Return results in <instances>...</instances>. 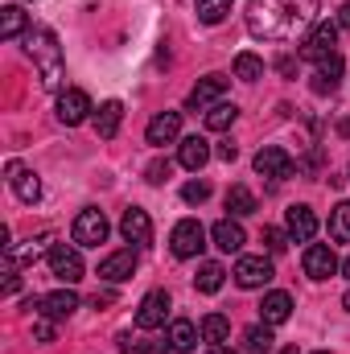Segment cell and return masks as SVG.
<instances>
[{
    "label": "cell",
    "mask_w": 350,
    "mask_h": 354,
    "mask_svg": "<svg viewBox=\"0 0 350 354\" xmlns=\"http://www.w3.org/2000/svg\"><path fill=\"white\" fill-rule=\"evenodd\" d=\"M317 25V0H252L248 33L260 41H293Z\"/></svg>",
    "instance_id": "6da1fadb"
},
{
    "label": "cell",
    "mask_w": 350,
    "mask_h": 354,
    "mask_svg": "<svg viewBox=\"0 0 350 354\" xmlns=\"http://www.w3.org/2000/svg\"><path fill=\"white\" fill-rule=\"evenodd\" d=\"M29 58L37 62V79L46 91H62V79H66V62H62V50H58V33L54 29H29V41H25Z\"/></svg>",
    "instance_id": "7a4b0ae2"
},
{
    "label": "cell",
    "mask_w": 350,
    "mask_h": 354,
    "mask_svg": "<svg viewBox=\"0 0 350 354\" xmlns=\"http://www.w3.org/2000/svg\"><path fill=\"white\" fill-rule=\"evenodd\" d=\"M334 46H338V21H322V25H313V29H309V37L301 41L297 58H301V62H322V58L338 54Z\"/></svg>",
    "instance_id": "3957f363"
},
{
    "label": "cell",
    "mask_w": 350,
    "mask_h": 354,
    "mask_svg": "<svg viewBox=\"0 0 350 354\" xmlns=\"http://www.w3.org/2000/svg\"><path fill=\"white\" fill-rule=\"evenodd\" d=\"M107 231H111L107 214H103V210H95V206H87V210H79V214H75L71 239H75L79 248H99V243L107 239Z\"/></svg>",
    "instance_id": "277c9868"
},
{
    "label": "cell",
    "mask_w": 350,
    "mask_h": 354,
    "mask_svg": "<svg viewBox=\"0 0 350 354\" xmlns=\"http://www.w3.org/2000/svg\"><path fill=\"white\" fill-rule=\"evenodd\" d=\"M169 248H174L177 260L202 256V252H206V227H202L198 218H181V223L174 227V235H169Z\"/></svg>",
    "instance_id": "5b68a950"
},
{
    "label": "cell",
    "mask_w": 350,
    "mask_h": 354,
    "mask_svg": "<svg viewBox=\"0 0 350 354\" xmlns=\"http://www.w3.org/2000/svg\"><path fill=\"white\" fill-rule=\"evenodd\" d=\"M169 309H174L169 292H165V288H153V292L140 301V309H136V326H140V330H161L165 317H169Z\"/></svg>",
    "instance_id": "8992f818"
},
{
    "label": "cell",
    "mask_w": 350,
    "mask_h": 354,
    "mask_svg": "<svg viewBox=\"0 0 350 354\" xmlns=\"http://www.w3.org/2000/svg\"><path fill=\"white\" fill-rule=\"evenodd\" d=\"M293 169H297V161H293L280 145H264L260 153H256V174H260V177L284 181V177H293Z\"/></svg>",
    "instance_id": "52a82bcc"
},
{
    "label": "cell",
    "mask_w": 350,
    "mask_h": 354,
    "mask_svg": "<svg viewBox=\"0 0 350 354\" xmlns=\"http://www.w3.org/2000/svg\"><path fill=\"white\" fill-rule=\"evenodd\" d=\"M91 111V95L83 87H66V91H58V120L66 124V128H75V124H83Z\"/></svg>",
    "instance_id": "ba28073f"
},
{
    "label": "cell",
    "mask_w": 350,
    "mask_h": 354,
    "mask_svg": "<svg viewBox=\"0 0 350 354\" xmlns=\"http://www.w3.org/2000/svg\"><path fill=\"white\" fill-rule=\"evenodd\" d=\"M301 268H305L309 280H330V276L338 272V256H334L330 243H309L305 256H301Z\"/></svg>",
    "instance_id": "9c48e42d"
},
{
    "label": "cell",
    "mask_w": 350,
    "mask_h": 354,
    "mask_svg": "<svg viewBox=\"0 0 350 354\" xmlns=\"http://www.w3.org/2000/svg\"><path fill=\"white\" fill-rule=\"evenodd\" d=\"M235 284L239 288H264L276 272H272V260L268 256H239V264H235Z\"/></svg>",
    "instance_id": "30bf717a"
},
{
    "label": "cell",
    "mask_w": 350,
    "mask_h": 354,
    "mask_svg": "<svg viewBox=\"0 0 350 354\" xmlns=\"http://www.w3.org/2000/svg\"><path fill=\"white\" fill-rule=\"evenodd\" d=\"M50 272L62 284H79L83 280V256H79V248H66V243L50 248Z\"/></svg>",
    "instance_id": "8fae6325"
},
{
    "label": "cell",
    "mask_w": 350,
    "mask_h": 354,
    "mask_svg": "<svg viewBox=\"0 0 350 354\" xmlns=\"http://www.w3.org/2000/svg\"><path fill=\"white\" fill-rule=\"evenodd\" d=\"M177 136H181V111H161V115H153L149 128H145V140H149L153 149L174 145Z\"/></svg>",
    "instance_id": "7c38bea8"
},
{
    "label": "cell",
    "mask_w": 350,
    "mask_h": 354,
    "mask_svg": "<svg viewBox=\"0 0 350 354\" xmlns=\"http://www.w3.org/2000/svg\"><path fill=\"white\" fill-rule=\"evenodd\" d=\"M75 309H79V292H75L71 284H66V288H58V292H46V297H37V313L54 317V322H66Z\"/></svg>",
    "instance_id": "4fadbf2b"
},
{
    "label": "cell",
    "mask_w": 350,
    "mask_h": 354,
    "mask_svg": "<svg viewBox=\"0 0 350 354\" xmlns=\"http://www.w3.org/2000/svg\"><path fill=\"white\" fill-rule=\"evenodd\" d=\"M136 252L132 248H120V252H111L103 264H99V276L107 280V284H124V280H132V272H136Z\"/></svg>",
    "instance_id": "5bb4252c"
},
{
    "label": "cell",
    "mask_w": 350,
    "mask_h": 354,
    "mask_svg": "<svg viewBox=\"0 0 350 354\" xmlns=\"http://www.w3.org/2000/svg\"><path fill=\"white\" fill-rule=\"evenodd\" d=\"M284 231H288L293 243H309V239L317 235V214H313L309 206H288V214H284Z\"/></svg>",
    "instance_id": "9a60e30c"
},
{
    "label": "cell",
    "mask_w": 350,
    "mask_h": 354,
    "mask_svg": "<svg viewBox=\"0 0 350 354\" xmlns=\"http://www.w3.org/2000/svg\"><path fill=\"white\" fill-rule=\"evenodd\" d=\"M120 235H124L128 243H153V218H149V210L128 206L124 218H120Z\"/></svg>",
    "instance_id": "2e32d148"
},
{
    "label": "cell",
    "mask_w": 350,
    "mask_h": 354,
    "mask_svg": "<svg viewBox=\"0 0 350 354\" xmlns=\"http://www.w3.org/2000/svg\"><path fill=\"white\" fill-rule=\"evenodd\" d=\"M227 91V79L223 75H206V79H198V87L190 91V99H185V107L190 111H206V107H214V99Z\"/></svg>",
    "instance_id": "e0dca14e"
},
{
    "label": "cell",
    "mask_w": 350,
    "mask_h": 354,
    "mask_svg": "<svg viewBox=\"0 0 350 354\" xmlns=\"http://www.w3.org/2000/svg\"><path fill=\"white\" fill-rule=\"evenodd\" d=\"M288 317H293V297H288V292H280V288L264 292V301H260V322H268V326H284Z\"/></svg>",
    "instance_id": "ac0fdd59"
},
{
    "label": "cell",
    "mask_w": 350,
    "mask_h": 354,
    "mask_svg": "<svg viewBox=\"0 0 350 354\" xmlns=\"http://www.w3.org/2000/svg\"><path fill=\"white\" fill-rule=\"evenodd\" d=\"M210 239H214V248L219 252H243V243H248V235H243V227L235 223V218H219L214 227H210Z\"/></svg>",
    "instance_id": "d6986e66"
},
{
    "label": "cell",
    "mask_w": 350,
    "mask_h": 354,
    "mask_svg": "<svg viewBox=\"0 0 350 354\" xmlns=\"http://www.w3.org/2000/svg\"><path fill=\"white\" fill-rule=\"evenodd\" d=\"M177 161H181V169L198 174V169L210 161V145H206V136H185L181 149H177Z\"/></svg>",
    "instance_id": "ffe728a7"
},
{
    "label": "cell",
    "mask_w": 350,
    "mask_h": 354,
    "mask_svg": "<svg viewBox=\"0 0 350 354\" xmlns=\"http://www.w3.org/2000/svg\"><path fill=\"white\" fill-rule=\"evenodd\" d=\"M8 185H12V194H17L21 202H37V198H42V181H37V174L21 169L17 161H8Z\"/></svg>",
    "instance_id": "44dd1931"
},
{
    "label": "cell",
    "mask_w": 350,
    "mask_h": 354,
    "mask_svg": "<svg viewBox=\"0 0 350 354\" xmlns=\"http://www.w3.org/2000/svg\"><path fill=\"white\" fill-rule=\"evenodd\" d=\"M120 124H124V103H120V99L99 103V111H95V132H99L103 140H111V136L120 132Z\"/></svg>",
    "instance_id": "7402d4cb"
},
{
    "label": "cell",
    "mask_w": 350,
    "mask_h": 354,
    "mask_svg": "<svg viewBox=\"0 0 350 354\" xmlns=\"http://www.w3.org/2000/svg\"><path fill=\"white\" fill-rule=\"evenodd\" d=\"M338 79H342V54H330V58L317 62L313 91H317V95H334V91H338Z\"/></svg>",
    "instance_id": "603a6c76"
},
{
    "label": "cell",
    "mask_w": 350,
    "mask_h": 354,
    "mask_svg": "<svg viewBox=\"0 0 350 354\" xmlns=\"http://www.w3.org/2000/svg\"><path fill=\"white\" fill-rule=\"evenodd\" d=\"M169 351L177 354H190V351H198V326L190 322V317H177L174 326H169Z\"/></svg>",
    "instance_id": "cb8c5ba5"
},
{
    "label": "cell",
    "mask_w": 350,
    "mask_h": 354,
    "mask_svg": "<svg viewBox=\"0 0 350 354\" xmlns=\"http://www.w3.org/2000/svg\"><path fill=\"white\" fill-rule=\"evenodd\" d=\"M227 210H231L235 218H248V214H256L260 206H256V194H252L248 185H231V189H227Z\"/></svg>",
    "instance_id": "d4e9b609"
},
{
    "label": "cell",
    "mask_w": 350,
    "mask_h": 354,
    "mask_svg": "<svg viewBox=\"0 0 350 354\" xmlns=\"http://www.w3.org/2000/svg\"><path fill=\"white\" fill-rule=\"evenodd\" d=\"M243 351L248 354H272L276 351V338H272V326H268V322L252 326V330L243 334Z\"/></svg>",
    "instance_id": "484cf974"
},
{
    "label": "cell",
    "mask_w": 350,
    "mask_h": 354,
    "mask_svg": "<svg viewBox=\"0 0 350 354\" xmlns=\"http://www.w3.org/2000/svg\"><path fill=\"white\" fill-rule=\"evenodd\" d=\"M223 280H227V268L214 264V260H206V264L198 268V276H194V288H198V292H219Z\"/></svg>",
    "instance_id": "4316f807"
},
{
    "label": "cell",
    "mask_w": 350,
    "mask_h": 354,
    "mask_svg": "<svg viewBox=\"0 0 350 354\" xmlns=\"http://www.w3.org/2000/svg\"><path fill=\"white\" fill-rule=\"evenodd\" d=\"M25 25H29V17H25L17 4H4V8H0V37H4V41L21 37V33H25Z\"/></svg>",
    "instance_id": "83f0119b"
},
{
    "label": "cell",
    "mask_w": 350,
    "mask_h": 354,
    "mask_svg": "<svg viewBox=\"0 0 350 354\" xmlns=\"http://www.w3.org/2000/svg\"><path fill=\"white\" fill-rule=\"evenodd\" d=\"M202 338H206L210 346H223V342L231 338V322H227L223 313H206V317H202Z\"/></svg>",
    "instance_id": "f1b7e54d"
},
{
    "label": "cell",
    "mask_w": 350,
    "mask_h": 354,
    "mask_svg": "<svg viewBox=\"0 0 350 354\" xmlns=\"http://www.w3.org/2000/svg\"><path fill=\"white\" fill-rule=\"evenodd\" d=\"M330 239L334 243H350V202H338L330 210Z\"/></svg>",
    "instance_id": "f546056e"
},
{
    "label": "cell",
    "mask_w": 350,
    "mask_h": 354,
    "mask_svg": "<svg viewBox=\"0 0 350 354\" xmlns=\"http://www.w3.org/2000/svg\"><path fill=\"white\" fill-rule=\"evenodd\" d=\"M235 115H239L235 103H214V107L206 111V128H210V132H227V128L235 124Z\"/></svg>",
    "instance_id": "4dcf8cb0"
},
{
    "label": "cell",
    "mask_w": 350,
    "mask_h": 354,
    "mask_svg": "<svg viewBox=\"0 0 350 354\" xmlns=\"http://www.w3.org/2000/svg\"><path fill=\"white\" fill-rule=\"evenodd\" d=\"M46 243H50V235H42V239H29V243H25V248H17V252L8 248V268L33 264V260H37V256L46 252Z\"/></svg>",
    "instance_id": "1f68e13d"
},
{
    "label": "cell",
    "mask_w": 350,
    "mask_h": 354,
    "mask_svg": "<svg viewBox=\"0 0 350 354\" xmlns=\"http://www.w3.org/2000/svg\"><path fill=\"white\" fill-rule=\"evenodd\" d=\"M235 79H243V83H256V79H264V58H256V54H235Z\"/></svg>",
    "instance_id": "d6a6232c"
},
{
    "label": "cell",
    "mask_w": 350,
    "mask_h": 354,
    "mask_svg": "<svg viewBox=\"0 0 350 354\" xmlns=\"http://www.w3.org/2000/svg\"><path fill=\"white\" fill-rule=\"evenodd\" d=\"M194 8H198V21H202V25H219V21H227L231 0H198Z\"/></svg>",
    "instance_id": "836d02e7"
},
{
    "label": "cell",
    "mask_w": 350,
    "mask_h": 354,
    "mask_svg": "<svg viewBox=\"0 0 350 354\" xmlns=\"http://www.w3.org/2000/svg\"><path fill=\"white\" fill-rule=\"evenodd\" d=\"M181 198H185L190 206H202V202L210 198V181H185V185H181Z\"/></svg>",
    "instance_id": "e575fe53"
},
{
    "label": "cell",
    "mask_w": 350,
    "mask_h": 354,
    "mask_svg": "<svg viewBox=\"0 0 350 354\" xmlns=\"http://www.w3.org/2000/svg\"><path fill=\"white\" fill-rule=\"evenodd\" d=\"M264 248H268L272 256H280V252L288 248V231H280V227H264Z\"/></svg>",
    "instance_id": "d590c367"
},
{
    "label": "cell",
    "mask_w": 350,
    "mask_h": 354,
    "mask_svg": "<svg viewBox=\"0 0 350 354\" xmlns=\"http://www.w3.org/2000/svg\"><path fill=\"white\" fill-rule=\"evenodd\" d=\"M33 338H37V342H54V317L42 313V317L33 322Z\"/></svg>",
    "instance_id": "8d00e7d4"
},
{
    "label": "cell",
    "mask_w": 350,
    "mask_h": 354,
    "mask_svg": "<svg viewBox=\"0 0 350 354\" xmlns=\"http://www.w3.org/2000/svg\"><path fill=\"white\" fill-rule=\"evenodd\" d=\"M169 169H174V165H169V161H153V165H149V169H145V177H149V185H161V181H165V177H169Z\"/></svg>",
    "instance_id": "74e56055"
},
{
    "label": "cell",
    "mask_w": 350,
    "mask_h": 354,
    "mask_svg": "<svg viewBox=\"0 0 350 354\" xmlns=\"http://www.w3.org/2000/svg\"><path fill=\"white\" fill-rule=\"evenodd\" d=\"M235 157H239V149H235L231 140H227V145H219V161H227V165H231Z\"/></svg>",
    "instance_id": "f35d334b"
},
{
    "label": "cell",
    "mask_w": 350,
    "mask_h": 354,
    "mask_svg": "<svg viewBox=\"0 0 350 354\" xmlns=\"http://www.w3.org/2000/svg\"><path fill=\"white\" fill-rule=\"evenodd\" d=\"M165 346H169V342H165ZM165 346H161V342H140L136 354H165Z\"/></svg>",
    "instance_id": "ab89813d"
},
{
    "label": "cell",
    "mask_w": 350,
    "mask_h": 354,
    "mask_svg": "<svg viewBox=\"0 0 350 354\" xmlns=\"http://www.w3.org/2000/svg\"><path fill=\"white\" fill-rule=\"evenodd\" d=\"M111 301H116V292H95V297H91L95 309H103V305H111Z\"/></svg>",
    "instance_id": "60d3db41"
},
{
    "label": "cell",
    "mask_w": 350,
    "mask_h": 354,
    "mask_svg": "<svg viewBox=\"0 0 350 354\" xmlns=\"http://www.w3.org/2000/svg\"><path fill=\"white\" fill-rule=\"evenodd\" d=\"M116 346H120L124 354H128V351H136V342H132V334H120V338H116Z\"/></svg>",
    "instance_id": "b9f144b4"
},
{
    "label": "cell",
    "mask_w": 350,
    "mask_h": 354,
    "mask_svg": "<svg viewBox=\"0 0 350 354\" xmlns=\"http://www.w3.org/2000/svg\"><path fill=\"white\" fill-rule=\"evenodd\" d=\"M338 29H350V0L338 8Z\"/></svg>",
    "instance_id": "7bdbcfd3"
},
{
    "label": "cell",
    "mask_w": 350,
    "mask_h": 354,
    "mask_svg": "<svg viewBox=\"0 0 350 354\" xmlns=\"http://www.w3.org/2000/svg\"><path fill=\"white\" fill-rule=\"evenodd\" d=\"M206 354H235V351H231V346H210Z\"/></svg>",
    "instance_id": "ee69618b"
},
{
    "label": "cell",
    "mask_w": 350,
    "mask_h": 354,
    "mask_svg": "<svg viewBox=\"0 0 350 354\" xmlns=\"http://www.w3.org/2000/svg\"><path fill=\"white\" fill-rule=\"evenodd\" d=\"M338 132H342V136H350V120H342V124H338Z\"/></svg>",
    "instance_id": "f6af8a7d"
},
{
    "label": "cell",
    "mask_w": 350,
    "mask_h": 354,
    "mask_svg": "<svg viewBox=\"0 0 350 354\" xmlns=\"http://www.w3.org/2000/svg\"><path fill=\"white\" fill-rule=\"evenodd\" d=\"M280 354H301V351H297V346H284V351H280Z\"/></svg>",
    "instance_id": "bcb514c9"
},
{
    "label": "cell",
    "mask_w": 350,
    "mask_h": 354,
    "mask_svg": "<svg viewBox=\"0 0 350 354\" xmlns=\"http://www.w3.org/2000/svg\"><path fill=\"white\" fill-rule=\"evenodd\" d=\"M342 305H347V309H350V288H347V297H342Z\"/></svg>",
    "instance_id": "7dc6e473"
},
{
    "label": "cell",
    "mask_w": 350,
    "mask_h": 354,
    "mask_svg": "<svg viewBox=\"0 0 350 354\" xmlns=\"http://www.w3.org/2000/svg\"><path fill=\"white\" fill-rule=\"evenodd\" d=\"M342 272H347V276H350V260H347V264H342Z\"/></svg>",
    "instance_id": "c3c4849f"
},
{
    "label": "cell",
    "mask_w": 350,
    "mask_h": 354,
    "mask_svg": "<svg viewBox=\"0 0 350 354\" xmlns=\"http://www.w3.org/2000/svg\"><path fill=\"white\" fill-rule=\"evenodd\" d=\"M313 354H330V351H313Z\"/></svg>",
    "instance_id": "681fc988"
}]
</instances>
